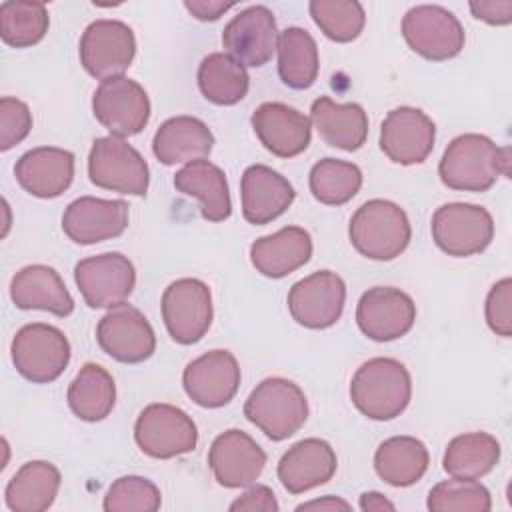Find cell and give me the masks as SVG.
Masks as SVG:
<instances>
[{"label": "cell", "mask_w": 512, "mask_h": 512, "mask_svg": "<svg viewBox=\"0 0 512 512\" xmlns=\"http://www.w3.org/2000/svg\"><path fill=\"white\" fill-rule=\"evenodd\" d=\"M438 174L444 186L462 192H486L510 174V150L484 134H460L442 154Z\"/></svg>", "instance_id": "6da1fadb"}, {"label": "cell", "mask_w": 512, "mask_h": 512, "mask_svg": "<svg viewBox=\"0 0 512 512\" xmlns=\"http://www.w3.org/2000/svg\"><path fill=\"white\" fill-rule=\"evenodd\" d=\"M412 378L408 368L386 356L364 362L350 382V400L372 420H392L410 404Z\"/></svg>", "instance_id": "7a4b0ae2"}, {"label": "cell", "mask_w": 512, "mask_h": 512, "mask_svg": "<svg viewBox=\"0 0 512 512\" xmlns=\"http://www.w3.org/2000/svg\"><path fill=\"white\" fill-rule=\"evenodd\" d=\"M352 246L370 260L400 256L412 238L406 212L390 200H368L352 216L348 226Z\"/></svg>", "instance_id": "3957f363"}, {"label": "cell", "mask_w": 512, "mask_h": 512, "mask_svg": "<svg viewBox=\"0 0 512 512\" xmlns=\"http://www.w3.org/2000/svg\"><path fill=\"white\" fill-rule=\"evenodd\" d=\"M244 416L270 440L280 442L296 434L308 418V400L292 380L264 378L246 398Z\"/></svg>", "instance_id": "277c9868"}, {"label": "cell", "mask_w": 512, "mask_h": 512, "mask_svg": "<svg viewBox=\"0 0 512 512\" xmlns=\"http://www.w3.org/2000/svg\"><path fill=\"white\" fill-rule=\"evenodd\" d=\"M20 376L34 384L54 382L70 362V342L62 330L44 322L22 326L10 346Z\"/></svg>", "instance_id": "5b68a950"}, {"label": "cell", "mask_w": 512, "mask_h": 512, "mask_svg": "<svg viewBox=\"0 0 512 512\" xmlns=\"http://www.w3.org/2000/svg\"><path fill=\"white\" fill-rule=\"evenodd\" d=\"M432 240L448 256L466 258L484 252L494 238V220L484 206L450 202L432 216Z\"/></svg>", "instance_id": "8992f818"}, {"label": "cell", "mask_w": 512, "mask_h": 512, "mask_svg": "<svg viewBox=\"0 0 512 512\" xmlns=\"http://www.w3.org/2000/svg\"><path fill=\"white\" fill-rule=\"evenodd\" d=\"M88 176L98 188L130 196H146L150 180L142 154L118 136H104L92 142Z\"/></svg>", "instance_id": "52a82bcc"}, {"label": "cell", "mask_w": 512, "mask_h": 512, "mask_svg": "<svg viewBox=\"0 0 512 512\" xmlns=\"http://www.w3.org/2000/svg\"><path fill=\"white\" fill-rule=\"evenodd\" d=\"M134 440L146 456L168 460L192 452L198 444V430L182 408L154 402L136 418Z\"/></svg>", "instance_id": "ba28073f"}, {"label": "cell", "mask_w": 512, "mask_h": 512, "mask_svg": "<svg viewBox=\"0 0 512 512\" xmlns=\"http://www.w3.org/2000/svg\"><path fill=\"white\" fill-rule=\"evenodd\" d=\"M402 36L416 54L434 62L458 56L466 40L460 20L436 4L410 8L402 18Z\"/></svg>", "instance_id": "9c48e42d"}, {"label": "cell", "mask_w": 512, "mask_h": 512, "mask_svg": "<svg viewBox=\"0 0 512 512\" xmlns=\"http://www.w3.org/2000/svg\"><path fill=\"white\" fill-rule=\"evenodd\" d=\"M80 62L84 70L98 80L122 76L134 56L136 38L128 24L120 20H94L80 38Z\"/></svg>", "instance_id": "30bf717a"}, {"label": "cell", "mask_w": 512, "mask_h": 512, "mask_svg": "<svg viewBox=\"0 0 512 512\" xmlns=\"http://www.w3.org/2000/svg\"><path fill=\"white\" fill-rule=\"evenodd\" d=\"M212 294L198 278L174 280L162 294V320L178 344L202 340L212 324Z\"/></svg>", "instance_id": "8fae6325"}, {"label": "cell", "mask_w": 512, "mask_h": 512, "mask_svg": "<svg viewBox=\"0 0 512 512\" xmlns=\"http://www.w3.org/2000/svg\"><path fill=\"white\" fill-rule=\"evenodd\" d=\"M92 112L110 136L126 138L148 124L150 100L136 80L116 76L100 82L92 96Z\"/></svg>", "instance_id": "7c38bea8"}, {"label": "cell", "mask_w": 512, "mask_h": 512, "mask_svg": "<svg viewBox=\"0 0 512 512\" xmlns=\"http://www.w3.org/2000/svg\"><path fill=\"white\" fill-rule=\"evenodd\" d=\"M74 280L90 308H112L132 294L136 270L128 256L104 252L80 260L74 268Z\"/></svg>", "instance_id": "4fadbf2b"}, {"label": "cell", "mask_w": 512, "mask_h": 512, "mask_svg": "<svg viewBox=\"0 0 512 512\" xmlns=\"http://www.w3.org/2000/svg\"><path fill=\"white\" fill-rule=\"evenodd\" d=\"M98 346L122 364H138L148 360L156 350V334L146 316L122 302L108 308L96 326Z\"/></svg>", "instance_id": "5bb4252c"}, {"label": "cell", "mask_w": 512, "mask_h": 512, "mask_svg": "<svg viewBox=\"0 0 512 512\" xmlns=\"http://www.w3.org/2000/svg\"><path fill=\"white\" fill-rule=\"evenodd\" d=\"M346 302V284L332 270H318L298 280L288 292V310L292 318L312 330H324L336 324Z\"/></svg>", "instance_id": "9a60e30c"}, {"label": "cell", "mask_w": 512, "mask_h": 512, "mask_svg": "<svg viewBox=\"0 0 512 512\" xmlns=\"http://www.w3.org/2000/svg\"><path fill=\"white\" fill-rule=\"evenodd\" d=\"M416 320L414 300L392 286L366 290L356 306V324L364 336L376 342H390L408 334Z\"/></svg>", "instance_id": "2e32d148"}, {"label": "cell", "mask_w": 512, "mask_h": 512, "mask_svg": "<svg viewBox=\"0 0 512 512\" xmlns=\"http://www.w3.org/2000/svg\"><path fill=\"white\" fill-rule=\"evenodd\" d=\"M208 466L220 486L246 488L260 478L266 452L250 434L230 428L214 438L208 450Z\"/></svg>", "instance_id": "e0dca14e"}, {"label": "cell", "mask_w": 512, "mask_h": 512, "mask_svg": "<svg viewBox=\"0 0 512 512\" xmlns=\"http://www.w3.org/2000/svg\"><path fill=\"white\" fill-rule=\"evenodd\" d=\"M182 386L202 408L226 406L238 392L240 366L232 352L210 350L184 368Z\"/></svg>", "instance_id": "ac0fdd59"}, {"label": "cell", "mask_w": 512, "mask_h": 512, "mask_svg": "<svg viewBox=\"0 0 512 512\" xmlns=\"http://www.w3.org/2000/svg\"><path fill=\"white\" fill-rule=\"evenodd\" d=\"M436 126L418 108L398 106L380 126V148L396 164L410 166L428 158L434 148Z\"/></svg>", "instance_id": "d6986e66"}, {"label": "cell", "mask_w": 512, "mask_h": 512, "mask_svg": "<svg viewBox=\"0 0 512 512\" xmlns=\"http://www.w3.org/2000/svg\"><path fill=\"white\" fill-rule=\"evenodd\" d=\"M222 44L226 54L240 64L252 68L264 66L278 46V30L272 10L256 4L236 14L224 26Z\"/></svg>", "instance_id": "ffe728a7"}, {"label": "cell", "mask_w": 512, "mask_h": 512, "mask_svg": "<svg viewBox=\"0 0 512 512\" xmlns=\"http://www.w3.org/2000/svg\"><path fill=\"white\" fill-rule=\"evenodd\" d=\"M128 228V204L82 196L70 202L62 214V230L76 244H98L120 236Z\"/></svg>", "instance_id": "44dd1931"}, {"label": "cell", "mask_w": 512, "mask_h": 512, "mask_svg": "<svg viewBox=\"0 0 512 512\" xmlns=\"http://www.w3.org/2000/svg\"><path fill=\"white\" fill-rule=\"evenodd\" d=\"M252 128L262 146L278 158L302 154L312 138V122L282 102H264L252 114Z\"/></svg>", "instance_id": "7402d4cb"}, {"label": "cell", "mask_w": 512, "mask_h": 512, "mask_svg": "<svg viewBox=\"0 0 512 512\" xmlns=\"http://www.w3.org/2000/svg\"><path fill=\"white\" fill-rule=\"evenodd\" d=\"M240 196L244 220L264 226L290 208L296 192L280 172L264 164H252L242 174Z\"/></svg>", "instance_id": "603a6c76"}, {"label": "cell", "mask_w": 512, "mask_h": 512, "mask_svg": "<svg viewBox=\"0 0 512 512\" xmlns=\"http://www.w3.org/2000/svg\"><path fill=\"white\" fill-rule=\"evenodd\" d=\"M338 466L334 448L320 438L292 444L278 462V480L290 494H302L326 484Z\"/></svg>", "instance_id": "cb8c5ba5"}, {"label": "cell", "mask_w": 512, "mask_h": 512, "mask_svg": "<svg viewBox=\"0 0 512 512\" xmlns=\"http://www.w3.org/2000/svg\"><path fill=\"white\" fill-rule=\"evenodd\" d=\"M14 174L28 194L36 198H56L72 184L74 154L56 146L32 148L18 158Z\"/></svg>", "instance_id": "d4e9b609"}, {"label": "cell", "mask_w": 512, "mask_h": 512, "mask_svg": "<svg viewBox=\"0 0 512 512\" xmlns=\"http://www.w3.org/2000/svg\"><path fill=\"white\" fill-rule=\"evenodd\" d=\"M10 298L20 310H44L60 318L74 312V298L64 280L46 264H30L18 270L10 282Z\"/></svg>", "instance_id": "484cf974"}, {"label": "cell", "mask_w": 512, "mask_h": 512, "mask_svg": "<svg viewBox=\"0 0 512 512\" xmlns=\"http://www.w3.org/2000/svg\"><path fill=\"white\" fill-rule=\"evenodd\" d=\"M312 256V238L300 226H284L250 246L254 268L268 278H284L304 266Z\"/></svg>", "instance_id": "4316f807"}, {"label": "cell", "mask_w": 512, "mask_h": 512, "mask_svg": "<svg viewBox=\"0 0 512 512\" xmlns=\"http://www.w3.org/2000/svg\"><path fill=\"white\" fill-rule=\"evenodd\" d=\"M310 122L328 146L346 152L358 150L368 136V114L356 102L338 104L328 96H320L312 102Z\"/></svg>", "instance_id": "83f0119b"}, {"label": "cell", "mask_w": 512, "mask_h": 512, "mask_svg": "<svg viewBox=\"0 0 512 512\" xmlns=\"http://www.w3.org/2000/svg\"><path fill=\"white\" fill-rule=\"evenodd\" d=\"M214 136L210 128L194 116L168 118L154 134V156L166 164H182L206 158L212 152Z\"/></svg>", "instance_id": "f1b7e54d"}, {"label": "cell", "mask_w": 512, "mask_h": 512, "mask_svg": "<svg viewBox=\"0 0 512 512\" xmlns=\"http://www.w3.org/2000/svg\"><path fill=\"white\" fill-rule=\"evenodd\" d=\"M174 186L186 196L200 200L202 216L208 222H222L232 214L226 174L210 160H192L184 164L176 176Z\"/></svg>", "instance_id": "f546056e"}, {"label": "cell", "mask_w": 512, "mask_h": 512, "mask_svg": "<svg viewBox=\"0 0 512 512\" xmlns=\"http://www.w3.org/2000/svg\"><path fill=\"white\" fill-rule=\"evenodd\" d=\"M60 470L46 460H32L20 466L4 490V502L12 512H44L58 494Z\"/></svg>", "instance_id": "4dcf8cb0"}, {"label": "cell", "mask_w": 512, "mask_h": 512, "mask_svg": "<svg viewBox=\"0 0 512 512\" xmlns=\"http://www.w3.org/2000/svg\"><path fill=\"white\" fill-rule=\"evenodd\" d=\"M428 462V448L414 436H392L374 454L376 474L396 488L416 484L426 474Z\"/></svg>", "instance_id": "1f68e13d"}, {"label": "cell", "mask_w": 512, "mask_h": 512, "mask_svg": "<svg viewBox=\"0 0 512 512\" xmlns=\"http://www.w3.org/2000/svg\"><path fill=\"white\" fill-rule=\"evenodd\" d=\"M68 406L84 422L104 420L116 402V384L106 368L86 362L68 386Z\"/></svg>", "instance_id": "d6a6232c"}, {"label": "cell", "mask_w": 512, "mask_h": 512, "mask_svg": "<svg viewBox=\"0 0 512 512\" xmlns=\"http://www.w3.org/2000/svg\"><path fill=\"white\" fill-rule=\"evenodd\" d=\"M278 74L294 90L310 88L320 70L316 40L304 28L290 26L278 36Z\"/></svg>", "instance_id": "836d02e7"}, {"label": "cell", "mask_w": 512, "mask_h": 512, "mask_svg": "<svg viewBox=\"0 0 512 512\" xmlns=\"http://www.w3.org/2000/svg\"><path fill=\"white\" fill-rule=\"evenodd\" d=\"M500 460V442L488 432H468L452 438L442 466L452 478L478 480L492 472Z\"/></svg>", "instance_id": "e575fe53"}, {"label": "cell", "mask_w": 512, "mask_h": 512, "mask_svg": "<svg viewBox=\"0 0 512 512\" xmlns=\"http://www.w3.org/2000/svg\"><path fill=\"white\" fill-rule=\"evenodd\" d=\"M248 86L250 78L244 64L226 52H212L198 66V88L212 104H238L248 94Z\"/></svg>", "instance_id": "d590c367"}, {"label": "cell", "mask_w": 512, "mask_h": 512, "mask_svg": "<svg viewBox=\"0 0 512 512\" xmlns=\"http://www.w3.org/2000/svg\"><path fill=\"white\" fill-rule=\"evenodd\" d=\"M48 10L36 0H6L0 4V36L12 48L38 44L48 32Z\"/></svg>", "instance_id": "8d00e7d4"}, {"label": "cell", "mask_w": 512, "mask_h": 512, "mask_svg": "<svg viewBox=\"0 0 512 512\" xmlns=\"http://www.w3.org/2000/svg\"><path fill=\"white\" fill-rule=\"evenodd\" d=\"M308 184L318 202L340 206L358 194L362 186V170L346 160L324 158L312 166Z\"/></svg>", "instance_id": "74e56055"}, {"label": "cell", "mask_w": 512, "mask_h": 512, "mask_svg": "<svg viewBox=\"0 0 512 512\" xmlns=\"http://www.w3.org/2000/svg\"><path fill=\"white\" fill-rule=\"evenodd\" d=\"M310 16L326 38L334 42H352L360 36L366 14L356 0H312Z\"/></svg>", "instance_id": "f35d334b"}, {"label": "cell", "mask_w": 512, "mask_h": 512, "mask_svg": "<svg viewBox=\"0 0 512 512\" xmlns=\"http://www.w3.org/2000/svg\"><path fill=\"white\" fill-rule=\"evenodd\" d=\"M432 512H488L492 508L490 492L484 484L468 478L438 482L426 502Z\"/></svg>", "instance_id": "ab89813d"}, {"label": "cell", "mask_w": 512, "mask_h": 512, "mask_svg": "<svg viewBox=\"0 0 512 512\" xmlns=\"http://www.w3.org/2000/svg\"><path fill=\"white\" fill-rule=\"evenodd\" d=\"M162 504L158 486L144 476L114 480L104 496L106 512H156Z\"/></svg>", "instance_id": "60d3db41"}, {"label": "cell", "mask_w": 512, "mask_h": 512, "mask_svg": "<svg viewBox=\"0 0 512 512\" xmlns=\"http://www.w3.org/2000/svg\"><path fill=\"white\" fill-rule=\"evenodd\" d=\"M32 128V112L18 98L4 96L0 100V150L6 152L20 144Z\"/></svg>", "instance_id": "b9f144b4"}, {"label": "cell", "mask_w": 512, "mask_h": 512, "mask_svg": "<svg viewBox=\"0 0 512 512\" xmlns=\"http://www.w3.org/2000/svg\"><path fill=\"white\" fill-rule=\"evenodd\" d=\"M484 314L494 334L502 338L512 336V280L510 278H502L490 288L486 296Z\"/></svg>", "instance_id": "7bdbcfd3"}, {"label": "cell", "mask_w": 512, "mask_h": 512, "mask_svg": "<svg viewBox=\"0 0 512 512\" xmlns=\"http://www.w3.org/2000/svg\"><path fill=\"white\" fill-rule=\"evenodd\" d=\"M278 508L274 492L264 484H250V488L230 504L232 512H278Z\"/></svg>", "instance_id": "ee69618b"}, {"label": "cell", "mask_w": 512, "mask_h": 512, "mask_svg": "<svg viewBox=\"0 0 512 512\" xmlns=\"http://www.w3.org/2000/svg\"><path fill=\"white\" fill-rule=\"evenodd\" d=\"M474 18L492 24L506 26L512 22V0H476L468 4Z\"/></svg>", "instance_id": "f6af8a7d"}, {"label": "cell", "mask_w": 512, "mask_h": 512, "mask_svg": "<svg viewBox=\"0 0 512 512\" xmlns=\"http://www.w3.org/2000/svg\"><path fill=\"white\" fill-rule=\"evenodd\" d=\"M186 10L202 20V22H212V20H218L224 12H228L230 8H234V2H222V0H186L184 2Z\"/></svg>", "instance_id": "bcb514c9"}, {"label": "cell", "mask_w": 512, "mask_h": 512, "mask_svg": "<svg viewBox=\"0 0 512 512\" xmlns=\"http://www.w3.org/2000/svg\"><path fill=\"white\" fill-rule=\"evenodd\" d=\"M296 510H350V504L336 496H324L320 500H310L304 504H298Z\"/></svg>", "instance_id": "7dc6e473"}, {"label": "cell", "mask_w": 512, "mask_h": 512, "mask_svg": "<svg viewBox=\"0 0 512 512\" xmlns=\"http://www.w3.org/2000/svg\"><path fill=\"white\" fill-rule=\"evenodd\" d=\"M396 506L380 492H364L360 496V510L364 512H380V510H394Z\"/></svg>", "instance_id": "c3c4849f"}]
</instances>
